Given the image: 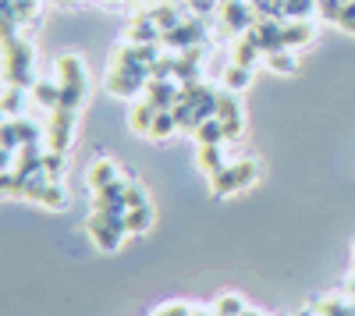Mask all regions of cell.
Masks as SVG:
<instances>
[{
	"instance_id": "14",
	"label": "cell",
	"mask_w": 355,
	"mask_h": 316,
	"mask_svg": "<svg viewBox=\"0 0 355 316\" xmlns=\"http://www.w3.org/2000/svg\"><path fill=\"white\" fill-rule=\"evenodd\" d=\"M160 40H164V28L150 18V11L132 18V25H128V43H160Z\"/></svg>"
},
{
	"instance_id": "27",
	"label": "cell",
	"mask_w": 355,
	"mask_h": 316,
	"mask_svg": "<svg viewBox=\"0 0 355 316\" xmlns=\"http://www.w3.org/2000/svg\"><path fill=\"white\" fill-rule=\"evenodd\" d=\"M0 142H4V153H18L21 150V135H18L15 118H8L4 125H0Z\"/></svg>"
},
{
	"instance_id": "7",
	"label": "cell",
	"mask_w": 355,
	"mask_h": 316,
	"mask_svg": "<svg viewBox=\"0 0 355 316\" xmlns=\"http://www.w3.org/2000/svg\"><path fill=\"white\" fill-rule=\"evenodd\" d=\"M75 114H78V110H68V107L50 110V125H46V146H50V150L68 153L71 135H75Z\"/></svg>"
},
{
	"instance_id": "11",
	"label": "cell",
	"mask_w": 355,
	"mask_h": 316,
	"mask_svg": "<svg viewBox=\"0 0 355 316\" xmlns=\"http://www.w3.org/2000/svg\"><path fill=\"white\" fill-rule=\"evenodd\" d=\"M313 36H316V28H313L309 18H288V21H281V43H284V50L306 46V43H313Z\"/></svg>"
},
{
	"instance_id": "32",
	"label": "cell",
	"mask_w": 355,
	"mask_h": 316,
	"mask_svg": "<svg viewBox=\"0 0 355 316\" xmlns=\"http://www.w3.org/2000/svg\"><path fill=\"white\" fill-rule=\"evenodd\" d=\"M15 125H18V135H21V146L25 142H40V125L25 121V118H15Z\"/></svg>"
},
{
	"instance_id": "36",
	"label": "cell",
	"mask_w": 355,
	"mask_h": 316,
	"mask_svg": "<svg viewBox=\"0 0 355 316\" xmlns=\"http://www.w3.org/2000/svg\"><path fill=\"white\" fill-rule=\"evenodd\" d=\"M242 316H266V313H259V309H245Z\"/></svg>"
},
{
	"instance_id": "29",
	"label": "cell",
	"mask_w": 355,
	"mask_h": 316,
	"mask_svg": "<svg viewBox=\"0 0 355 316\" xmlns=\"http://www.w3.org/2000/svg\"><path fill=\"white\" fill-rule=\"evenodd\" d=\"M313 8H320L316 0H284V21L288 18H309Z\"/></svg>"
},
{
	"instance_id": "34",
	"label": "cell",
	"mask_w": 355,
	"mask_h": 316,
	"mask_svg": "<svg viewBox=\"0 0 355 316\" xmlns=\"http://www.w3.org/2000/svg\"><path fill=\"white\" fill-rule=\"evenodd\" d=\"M153 316H192V309L185 302H171V306H160Z\"/></svg>"
},
{
	"instance_id": "12",
	"label": "cell",
	"mask_w": 355,
	"mask_h": 316,
	"mask_svg": "<svg viewBox=\"0 0 355 316\" xmlns=\"http://www.w3.org/2000/svg\"><path fill=\"white\" fill-rule=\"evenodd\" d=\"M178 93H182V85H174V78H150L146 85V100L157 110H171L178 103Z\"/></svg>"
},
{
	"instance_id": "10",
	"label": "cell",
	"mask_w": 355,
	"mask_h": 316,
	"mask_svg": "<svg viewBox=\"0 0 355 316\" xmlns=\"http://www.w3.org/2000/svg\"><path fill=\"white\" fill-rule=\"evenodd\" d=\"M160 43H164L167 50H192V46L202 43V25H199V21H182V25L167 28Z\"/></svg>"
},
{
	"instance_id": "28",
	"label": "cell",
	"mask_w": 355,
	"mask_h": 316,
	"mask_svg": "<svg viewBox=\"0 0 355 316\" xmlns=\"http://www.w3.org/2000/svg\"><path fill=\"white\" fill-rule=\"evenodd\" d=\"M43 175H46L50 182H61V175H64V153L46 150V157H43Z\"/></svg>"
},
{
	"instance_id": "31",
	"label": "cell",
	"mask_w": 355,
	"mask_h": 316,
	"mask_svg": "<svg viewBox=\"0 0 355 316\" xmlns=\"http://www.w3.org/2000/svg\"><path fill=\"white\" fill-rule=\"evenodd\" d=\"M21 100H25V89H18V85H8V93H4V114H8V118H15V114H18Z\"/></svg>"
},
{
	"instance_id": "9",
	"label": "cell",
	"mask_w": 355,
	"mask_h": 316,
	"mask_svg": "<svg viewBox=\"0 0 355 316\" xmlns=\"http://www.w3.org/2000/svg\"><path fill=\"white\" fill-rule=\"evenodd\" d=\"M217 118H220V125H224V132H227V142H231V139H239V135H242V128H245L239 96H234V93H220V103H217Z\"/></svg>"
},
{
	"instance_id": "1",
	"label": "cell",
	"mask_w": 355,
	"mask_h": 316,
	"mask_svg": "<svg viewBox=\"0 0 355 316\" xmlns=\"http://www.w3.org/2000/svg\"><path fill=\"white\" fill-rule=\"evenodd\" d=\"M33 71H36V46L21 36L4 40V82L18 85V89H28V85H36Z\"/></svg>"
},
{
	"instance_id": "2",
	"label": "cell",
	"mask_w": 355,
	"mask_h": 316,
	"mask_svg": "<svg viewBox=\"0 0 355 316\" xmlns=\"http://www.w3.org/2000/svg\"><path fill=\"white\" fill-rule=\"evenodd\" d=\"M57 85H61V107L78 110L85 103L89 78H85V68L75 53H64L61 61H57Z\"/></svg>"
},
{
	"instance_id": "25",
	"label": "cell",
	"mask_w": 355,
	"mask_h": 316,
	"mask_svg": "<svg viewBox=\"0 0 355 316\" xmlns=\"http://www.w3.org/2000/svg\"><path fill=\"white\" fill-rule=\"evenodd\" d=\"M259 53H263V50H259L249 36H242V40H239V46H234V64H245V68H252Z\"/></svg>"
},
{
	"instance_id": "23",
	"label": "cell",
	"mask_w": 355,
	"mask_h": 316,
	"mask_svg": "<svg viewBox=\"0 0 355 316\" xmlns=\"http://www.w3.org/2000/svg\"><path fill=\"white\" fill-rule=\"evenodd\" d=\"M313 309L316 316H355V306L348 299H320Z\"/></svg>"
},
{
	"instance_id": "35",
	"label": "cell",
	"mask_w": 355,
	"mask_h": 316,
	"mask_svg": "<svg viewBox=\"0 0 355 316\" xmlns=\"http://www.w3.org/2000/svg\"><path fill=\"white\" fill-rule=\"evenodd\" d=\"M192 11L196 15H210L214 11V0H192Z\"/></svg>"
},
{
	"instance_id": "33",
	"label": "cell",
	"mask_w": 355,
	"mask_h": 316,
	"mask_svg": "<svg viewBox=\"0 0 355 316\" xmlns=\"http://www.w3.org/2000/svg\"><path fill=\"white\" fill-rule=\"evenodd\" d=\"M125 203H128V210H135V207H150V203H146V188L132 182L128 192H125Z\"/></svg>"
},
{
	"instance_id": "20",
	"label": "cell",
	"mask_w": 355,
	"mask_h": 316,
	"mask_svg": "<svg viewBox=\"0 0 355 316\" xmlns=\"http://www.w3.org/2000/svg\"><path fill=\"white\" fill-rule=\"evenodd\" d=\"M178 132V118H174V110H157V118H153V128H150V139L153 142H164Z\"/></svg>"
},
{
	"instance_id": "22",
	"label": "cell",
	"mask_w": 355,
	"mask_h": 316,
	"mask_svg": "<svg viewBox=\"0 0 355 316\" xmlns=\"http://www.w3.org/2000/svg\"><path fill=\"white\" fill-rule=\"evenodd\" d=\"M150 224H153V210L150 207H135L125 213V227H128V235H142V231H150Z\"/></svg>"
},
{
	"instance_id": "18",
	"label": "cell",
	"mask_w": 355,
	"mask_h": 316,
	"mask_svg": "<svg viewBox=\"0 0 355 316\" xmlns=\"http://www.w3.org/2000/svg\"><path fill=\"white\" fill-rule=\"evenodd\" d=\"M196 139H199V146H224L227 132H224L220 118H210V121H202V125L196 128Z\"/></svg>"
},
{
	"instance_id": "16",
	"label": "cell",
	"mask_w": 355,
	"mask_h": 316,
	"mask_svg": "<svg viewBox=\"0 0 355 316\" xmlns=\"http://www.w3.org/2000/svg\"><path fill=\"white\" fill-rule=\"evenodd\" d=\"M199 170L206 178H214V175H220V170L227 167V160H224V146H199Z\"/></svg>"
},
{
	"instance_id": "3",
	"label": "cell",
	"mask_w": 355,
	"mask_h": 316,
	"mask_svg": "<svg viewBox=\"0 0 355 316\" xmlns=\"http://www.w3.org/2000/svg\"><path fill=\"white\" fill-rule=\"evenodd\" d=\"M256 178H259V164L256 160H234V164H227L220 170V175L210 178V192L217 199H224V195H234V192L249 188Z\"/></svg>"
},
{
	"instance_id": "26",
	"label": "cell",
	"mask_w": 355,
	"mask_h": 316,
	"mask_svg": "<svg viewBox=\"0 0 355 316\" xmlns=\"http://www.w3.org/2000/svg\"><path fill=\"white\" fill-rule=\"evenodd\" d=\"M214 313L217 316H242L245 313V302H242V295H220L217 302H214Z\"/></svg>"
},
{
	"instance_id": "19",
	"label": "cell",
	"mask_w": 355,
	"mask_h": 316,
	"mask_svg": "<svg viewBox=\"0 0 355 316\" xmlns=\"http://www.w3.org/2000/svg\"><path fill=\"white\" fill-rule=\"evenodd\" d=\"M33 100L40 103V107H46V110H57V107H61V85H57V82H36L33 85Z\"/></svg>"
},
{
	"instance_id": "13",
	"label": "cell",
	"mask_w": 355,
	"mask_h": 316,
	"mask_svg": "<svg viewBox=\"0 0 355 316\" xmlns=\"http://www.w3.org/2000/svg\"><path fill=\"white\" fill-rule=\"evenodd\" d=\"M43 150H40V142H25V146L18 150V157H15V175H21V178H33V175H40L43 170Z\"/></svg>"
},
{
	"instance_id": "37",
	"label": "cell",
	"mask_w": 355,
	"mask_h": 316,
	"mask_svg": "<svg viewBox=\"0 0 355 316\" xmlns=\"http://www.w3.org/2000/svg\"><path fill=\"white\" fill-rule=\"evenodd\" d=\"M192 316H217V313H202V309H192Z\"/></svg>"
},
{
	"instance_id": "15",
	"label": "cell",
	"mask_w": 355,
	"mask_h": 316,
	"mask_svg": "<svg viewBox=\"0 0 355 316\" xmlns=\"http://www.w3.org/2000/svg\"><path fill=\"white\" fill-rule=\"evenodd\" d=\"M117 178H121V175H117V164L103 157V160H96L93 167H89V178H85V182H89V188H93V192H103V188L114 185Z\"/></svg>"
},
{
	"instance_id": "5",
	"label": "cell",
	"mask_w": 355,
	"mask_h": 316,
	"mask_svg": "<svg viewBox=\"0 0 355 316\" xmlns=\"http://www.w3.org/2000/svg\"><path fill=\"white\" fill-rule=\"evenodd\" d=\"M150 78H153L150 68H110V75H107V89H110V96L132 100V96L146 93Z\"/></svg>"
},
{
	"instance_id": "8",
	"label": "cell",
	"mask_w": 355,
	"mask_h": 316,
	"mask_svg": "<svg viewBox=\"0 0 355 316\" xmlns=\"http://www.w3.org/2000/svg\"><path fill=\"white\" fill-rule=\"evenodd\" d=\"M263 53H274V50H284V43H281V21L277 18H256L252 21V28L245 33Z\"/></svg>"
},
{
	"instance_id": "4",
	"label": "cell",
	"mask_w": 355,
	"mask_h": 316,
	"mask_svg": "<svg viewBox=\"0 0 355 316\" xmlns=\"http://www.w3.org/2000/svg\"><path fill=\"white\" fill-rule=\"evenodd\" d=\"M85 231L89 238H93V245L100 252H117L121 249V238L128 235V227H125V217H110V213H89L85 220Z\"/></svg>"
},
{
	"instance_id": "24",
	"label": "cell",
	"mask_w": 355,
	"mask_h": 316,
	"mask_svg": "<svg viewBox=\"0 0 355 316\" xmlns=\"http://www.w3.org/2000/svg\"><path fill=\"white\" fill-rule=\"evenodd\" d=\"M249 82H252V68H245V64H231L224 71V85H227V89H245Z\"/></svg>"
},
{
	"instance_id": "21",
	"label": "cell",
	"mask_w": 355,
	"mask_h": 316,
	"mask_svg": "<svg viewBox=\"0 0 355 316\" xmlns=\"http://www.w3.org/2000/svg\"><path fill=\"white\" fill-rule=\"evenodd\" d=\"M266 68L277 75H291L299 68V57H295V50H274V53H266Z\"/></svg>"
},
{
	"instance_id": "17",
	"label": "cell",
	"mask_w": 355,
	"mask_h": 316,
	"mask_svg": "<svg viewBox=\"0 0 355 316\" xmlns=\"http://www.w3.org/2000/svg\"><path fill=\"white\" fill-rule=\"evenodd\" d=\"M153 118H157V107H153L150 100H142V103H135V107H132V114H128V125H132V132H139V135H150Z\"/></svg>"
},
{
	"instance_id": "38",
	"label": "cell",
	"mask_w": 355,
	"mask_h": 316,
	"mask_svg": "<svg viewBox=\"0 0 355 316\" xmlns=\"http://www.w3.org/2000/svg\"><path fill=\"white\" fill-rule=\"evenodd\" d=\"M107 4H110V0H107Z\"/></svg>"
},
{
	"instance_id": "30",
	"label": "cell",
	"mask_w": 355,
	"mask_h": 316,
	"mask_svg": "<svg viewBox=\"0 0 355 316\" xmlns=\"http://www.w3.org/2000/svg\"><path fill=\"white\" fill-rule=\"evenodd\" d=\"M150 18L164 28V33H167V28H174V25H182V21H178V11H174V8H167V4L153 8V11H150Z\"/></svg>"
},
{
	"instance_id": "6",
	"label": "cell",
	"mask_w": 355,
	"mask_h": 316,
	"mask_svg": "<svg viewBox=\"0 0 355 316\" xmlns=\"http://www.w3.org/2000/svg\"><path fill=\"white\" fill-rule=\"evenodd\" d=\"M21 199L43 203L46 210H64V207H68V195H64L61 182H50L43 170H40V175H33V178H25V192H21Z\"/></svg>"
}]
</instances>
